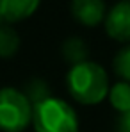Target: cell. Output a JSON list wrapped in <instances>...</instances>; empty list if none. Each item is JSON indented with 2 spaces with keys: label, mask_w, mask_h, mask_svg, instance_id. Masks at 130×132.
Returning <instances> with one entry per match:
<instances>
[{
  "label": "cell",
  "mask_w": 130,
  "mask_h": 132,
  "mask_svg": "<svg viewBox=\"0 0 130 132\" xmlns=\"http://www.w3.org/2000/svg\"><path fill=\"white\" fill-rule=\"evenodd\" d=\"M105 32L119 43H130V0L114 4L105 14Z\"/></svg>",
  "instance_id": "4"
},
{
  "label": "cell",
  "mask_w": 130,
  "mask_h": 132,
  "mask_svg": "<svg viewBox=\"0 0 130 132\" xmlns=\"http://www.w3.org/2000/svg\"><path fill=\"white\" fill-rule=\"evenodd\" d=\"M32 123V105L16 88L0 89V130L23 132Z\"/></svg>",
  "instance_id": "3"
},
{
  "label": "cell",
  "mask_w": 130,
  "mask_h": 132,
  "mask_svg": "<svg viewBox=\"0 0 130 132\" xmlns=\"http://www.w3.org/2000/svg\"><path fill=\"white\" fill-rule=\"evenodd\" d=\"M114 70L123 79V82L130 84V43L125 45L114 57Z\"/></svg>",
  "instance_id": "11"
},
{
  "label": "cell",
  "mask_w": 130,
  "mask_h": 132,
  "mask_svg": "<svg viewBox=\"0 0 130 132\" xmlns=\"http://www.w3.org/2000/svg\"><path fill=\"white\" fill-rule=\"evenodd\" d=\"M32 125L36 132H79V118L68 102L50 96L32 107Z\"/></svg>",
  "instance_id": "2"
},
{
  "label": "cell",
  "mask_w": 130,
  "mask_h": 132,
  "mask_svg": "<svg viewBox=\"0 0 130 132\" xmlns=\"http://www.w3.org/2000/svg\"><path fill=\"white\" fill-rule=\"evenodd\" d=\"M66 84L73 100L84 105H96L109 95L107 73L93 61L71 66L66 77Z\"/></svg>",
  "instance_id": "1"
},
{
  "label": "cell",
  "mask_w": 130,
  "mask_h": 132,
  "mask_svg": "<svg viewBox=\"0 0 130 132\" xmlns=\"http://www.w3.org/2000/svg\"><path fill=\"white\" fill-rule=\"evenodd\" d=\"M71 14L86 27H96L105 20L107 7L103 0H71Z\"/></svg>",
  "instance_id": "5"
},
{
  "label": "cell",
  "mask_w": 130,
  "mask_h": 132,
  "mask_svg": "<svg viewBox=\"0 0 130 132\" xmlns=\"http://www.w3.org/2000/svg\"><path fill=\"white\" fill-rule=\"evenodd\" d=\"M20 36L11 25H0V57L9 59L20 50Z\"/></svg>",
  "instance_id": "8"
},
{
  "label": "cell",
  "mask_w": 130,
  "mask_h": 132,
  "mask_svg": "<svg viewBox=\"0 0 130 132\" xmlns=\"http://www.w3.org/2000/svg\"><path fill=\"white\" fill-rule=\"evenodd\" d=\"M116 130L118 132H130V111L119 114L118 123H116Z\"/></svg>",
  "instance_id": "12"
},
{
  "label": "cell",
  "mask_w": 130,
  "mask_h": 132,
  "mask_svg": "<svg viewBox=\"0 0 130 132\" xmlns=\"http://www.w3.org/2000/svg\"><path fill=\"white\" fill-rule=\"evenodd\" d=\"M23 93H25V96L29 98V102H30L32 107L52 96L48 84H46L45 80H41V79H30V80L27 82L25 89H23Z\"/></svg>",
  "instance_id": "10"
},
{
  "label": "cell",
  "mask_w": 130,
  "mask_h": 132,
  "mask_svg": "<svg viewBox=\"0 0 130 132\" xmlns=\"http://www.w3.org/2000/svg\"><path fill=\"white\" fill-rule=\"evenodd\" d=\"M41 0H0V25H13L30 18Z\"/></svg>",
  "instance_id": "6"
},
{
  "label": "cell",
  "mask_w": 130,
  "mask_h": 132,
  "mask_svg": "<svg viewBox=\"0 0 130 132\" xmlns=\"http://www.w3.org/2000/svg\"><path fill=\"white\" fill-rule=\"evenodd\" d=\"M109 102L119 114L130 111V84L128 82H118L112 88H109Z\"/></svg>",
  "instance_id": "9"
},
{
  "label": "cell",
  "mask_w": 130,
  "mask_h": 132,
  "mask_svg": "<svg viewBox=\"0 0 130 132\" xmlns=\"http://www.w3.org/2000/svg\"><path fill=\"white\" fill-rule=\"evenodd\" d=\"M61 52H63V57H64L71 66L89 61V59H87V57H89V50H87L86 43H84L80 38H70V39H66L64 43H63Z\"/></svg>",
  "instance_id": "7"
}]
</instances>
